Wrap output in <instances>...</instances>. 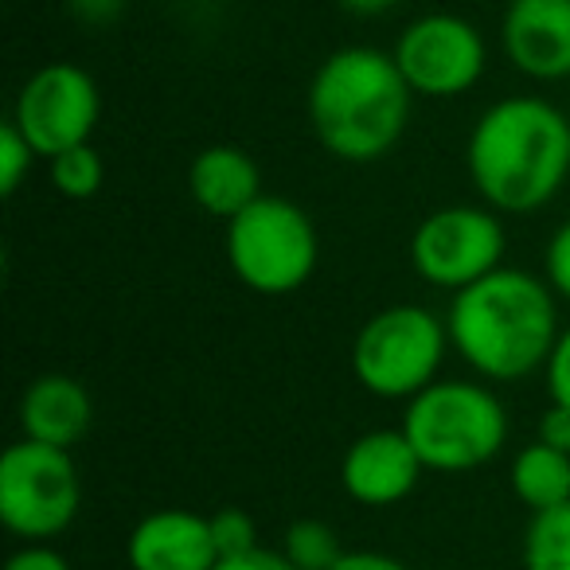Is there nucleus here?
I'll use <instances>...</instances> for the list:
<instances>
[{"label":"nucleus","mask_w":570,"mask_h":570,"mask_svg":"<svg viewBox=\"0 0 570 570\" xmlns=\"http://www.w3.org/2000/svg\"><path fill=\"white\" fill-rule=\"evenodd\" d=\"M523 570H570V504L547 508L528 520Z\"/></svg>","instance_id":"f3484780"},{"label":"nucleus","mask_w":570,"mask_h":570,"mask_svg":"<svg viewBox=\"0 0 570 570\" xmlns=\"http://www.w3.org/2000/svg\"><path fill=\"white\" fill-rule=\"evenodd\" d=\"M535 442L551 445L559 453H570V406L551 403L543 414H539V438Z\"/></svg>","instance_id":"a878e982"},{"label":"nucleus","mask_w":570,"mask_h":570,"mask_svg":"<svg viewBox=\"0 0 570 570\" xmlns=\"http://www.w3.org/2000/svg\"><path fill=\"white\" fill-rule=\"evenodd\" d=\"M17 422L20 438H28V442L71 450L95 426V399H90V391L75 375H36L24 387V395H20Z\"/></svg>","instance_id":"4468645a"},{"label":"nucleus","mask_w":570,"mask_h":570,"mask_svg":"<svg viewBox=\"0 0 570 570\" xmlns=\"http://www.w3.org/2000/svg\"><path fill=\"white\" fill-rule=\"evenodd\" d=\"M414 95L395 56L372 43L328 51L305 90V114L317 145L344 165L383 160L411 126Z\"/></svg>","instance_id":"7ed1b4c3"},{"label":"nucleus","mask_w":570,"mask_h":570,"mask_svg":"<svg viewBox=\"0 0 570 570\" xmlns=\"http://www.w3.org/2000/svg\"><path fill=\"white\" fill-rule=\"evenodd\" d=\"M543 277L562 305H570V219L551 230L543 246Z\"/></svg>","instance_id":"4be33fe9"},{"label":"nucleus","mask_w":570,"mask_h":570,"mask_svg":"<svg viewBox=\"0 0 570 570\" xmlns=\"http://www.w3.org/2000/svg\"><path fill=\"white\" fill-rule=\"evenodd\" d=\"M445 328H450V348L476 380L520 383L543 372L559 341V297L543 274L500 266L453 294Z\"/></svg>","instance_id":"f03ea898"},{"label":"nucleus","mask_w":570,"mask_h":570,"mask_svg":"<svg viewBox=\"0 0 570 570\" xmlns=\"http://www.w3.org/2000/svg\"><path fill=\"white\" fill-rule=\"evenodd\" d=\"M129 0H67V12L79 20L82 28L98 32V28H114L126 17Z\"/></svg>","instance_id":"b1692460"},{"label":"nucleus","mask_w":570,"mask_h":570,"mask_svg":"<svg viewBox=\"0 0 570 570\" xmlns=\"http://www.w3.org/2000/svg\"><path fill=\"white\" fill-rule=\"evenodd\" d=\"M48 180L63 199H95L106 184L102 153L95 145H75L48 160Z\"/></svg>","instance_id":"6ab92c4d"},{"label":"nucleus","mask_w":570,"mask_h":570,"mask_svg":"<svg viewBox=\"0 0 570 570\" xmlns=\"http://www.w3.org/2000/svg\"><path fill=\"white\" fill-rule=\"evenodd\" d=\"M570 114L539 95L497 98L465 137V173L497 215H535L570 176Z\"/></svg>","instance_id":"f257e3e1"},{"label":"nucleus","mask_w":570,"mask_h":570,"mask_svg":"<svg viewBox=\"0 0 570 570\" xmlns=\"http://www.w3.org/2000/svg\"><path fill=\"white\" fill-rule=\"evenodd\" d=\"M4 570H71V562H67V554L56 551L51 543H28L9 554Z\"/></svg>","instance_id":"393cba45"},{"label":"nucleus","mask_w":570,"mask_h":570,"mask_svg":"<svg viewBox=\"0 0 570 570\" xmlns=\"http://www.w3.org/2000/svg\"><path fill=\"white\" fill-rule=\"evenodd\" d=\"M508 484H512L515 500H520L531 515L547 512V508L570 504V453H559L543 442L523 445L512 458Z\"/></svg>","instance_id":"dca6fc26"},{"label":"nucleus","mask_w":570,"mask_h":570,"mask_svg":"<svg viewBox=\"0 0 570 570\" xmlns=\"http://www.w3.org/2000/svg\"><path fill=\"white\" fill-rule=\"evenodd\" d=\"M422 473L426 465L403 430H367L344 450L341 461L344 492L364 508H391L406 500L419 489Z\"/></svg>","instance_id":"f8f14e48"},{"label":"nucleus","mask_w":570,"mask_h":570,"mask_svg":"<svg viewBox=\"0 0 570 570\" xmlns=\"http://www.w3.org/2000/svg\"><path fill=\"white\" fill-rule=\"evenodd\" d=\"M344 12H352V17H387V12H395L403 0H336Z\"/></svg>","instance_id":"c85d7f7f"},{"label":"nucleus","mask_w":570,"mask_h":570,"mask_svg":"<svg viewBox=\"0 0 570 570\" xmlns=\"http://www.w3.org/2000/svg\"><path fill=\"white\" fill-rule=\"evenodd\" d=\"M508 230L504 215H497L484 204H450L430 212L414 227L406 258L411 269L442 294H461L492 269L504 266Z\"/></svg>","instance_id":"6e6552de"},{"label":"nucleus","mask_w":570,"mask_h":570,"mask_svg":"<svg viewBox=\"0 0 570 570\" xmlns=\"http://www.w3.org/2000/svg\"><path fill=\"white\" fill-rule=\"evenodd\" d=\"M82 481L71 450L43 442H12L0 453V523L24 543H51L75 523Z\"/></svg>","instance_id":"0eeeda50"},{"label":"nucleus","mask_w":570,"mask_h":570,"mask_svg":"<svg viewBox=\"0 0 570 570\" xmlns=\"http://www.w3.org/2000/svg\"><path fill=\"white\" fill-rule=\"evenodd\" d=\"M212 535L219 547V559H235V554L254 551L258 543V523L250 520V512L243 508H219L212 512Z\"/></svg>","instance_id":"412c9836"},{"label":"nucleus","mask_w":570,"mask_h":570,"mask_svg":"<svg viewBox=\"0 0 570 570\" xmlns=\"http://www.w3.org/2000/svg\"><path fill=\"white\" fill-rule=\"evenodd\" d=\"M450 328L426 305H383L352 336V375L375 399L411 403L414 395L442 380Z\"/></svg>","instance_id":"39448f33"},{"label":"nucleus","mask_w":570,"mask_h":570,"mask_svg":"<svg viewBox=\"0 0 570 570\" xmlns=\"http://www.w3.org/2000/svg\"><path fill=\"white\" fill-rule=\"evenodd\" d=\"M129 570H215L219 547L212 535V515L188 508H160L134 523L126 539Z\"/></svg>","instance_id":"ddd939ff"},{"label":"nucleus","mask_w":570,"mask_h":570,"mask_svg":"<svg viewBox=\"0 0 570 570\" xmlns=\"http://www.w3.org/2000/svg\"><path fill=\"white\" fill-rule=\"evenodd\" d=\"M543 387H547V399H551V403L570 406V325H562L559 341H554L551 356H547Z\"/></svg>","instance_id":"5701e85b"},{"label":"nucleus","mask_w":570,"mask_h":570,"mask_svg":"<svg viewBox=\"0 0 570 570\" xmlns=\"http://www.w3.org/2000/svg\"><path fill=\"white\" fill-rule=\"evenodd\" d=\"M321 235L313 215L285 196H258L227 223V266L258 297H289L313 282Z\"/></svg>","instance_id":"423d86ee"},{"label":"nucleus","mask_w":570,"mask_h":570,"mask_svg":"<svg viewBox=\"0 0 570 570\" xmlns=\"http://www.w3.org/2000/svg\"><path fill=\"white\" fill-rule=\"evenodd\" d=\"M215 570H297L294 562L285 559L282 551H269V547H254L246 554H235V559H219Z\"/></svg>","instance_id":"bb28decb"},{"label":"nucleus","mask_w":570,"mask_h":570,"mask_svg":"<svg viewBox=\"0 0 570 570\" xmlns=\"http://www.w3.org/2000/svg\"><path fill=\"white\" fill-rule=\"evenodd\" d=\"M497 4H504V9H508V4H515V0H497Z\"/></svg>","instance_id":"c756f323"},{"label":"nucleus","mask_w":570,"mask_h":570,"mask_svg":"<svg viewBox=\"0 0 570 570\" xmlns=\"http://www.w3.org/2000/svg\"><path fill=\"white\" fill-rule=\"evenodd\" d=\"M403 430L430 473H473L508 442V411L492 383L438 380L403 406Z\"/></svg>","instance_id":"20e7f679"},{"label":"nucleus","mask_w":570,"mask_h":570,"mask_svg":"<svg viewBox=\"0 0 570 570\" xmlns=\"http://www.w3.org/2000/svg\"><path fill=\"white\" fill-rule=\"evenodd\" d=\"M508 67L531 82L570 79V0H515L500 20Z\"/></svg>","instance_id":"9b49d317"},{"label":"nucleus","mask_w":570,"mask_h":570,"mask_svg":"<svg viewBox=\"0 0 570 570\" xmlns=\"http://www.w3.org/2000/svg\"><path fill=\"white\" fill-rule=\"evenodd\" d=\"M282 554L294 562L297 570H333L344 559V543L325 520H294L285 528L282 539Z\"/></svg>","instance_id":"a211bd4d"},{"label":"nucleus","mask_w":570,"mask_h":570,"mask_svg":"<svg viewBox=\"0 0 570 570\" xmlns=\"http://www.w3.org/2000/svg\"><path fill=\"white\" fill-rule=\"evenodd\" d=\"M333 570H411V567L383 551H344V559Z\"/></svg>","instance_id":"cd10ccee"},{"label":"nucleus","mask_w":570,"mask_h":570,"mask_svg":"<svg viewBox=\"0 0 570 570\" xmlns=\"http://www.w3.org/2000/svg\"><path fill=\"white\" fill-rule=\"evenodd\" d=\"M567 137H570V121H567Z\"/></svg>","instance_id":"7c9ffc66"},{"label":"nucleus","mask_w":570,"mask_h":570,"mask_svg":"<svg viewBox=\"0 0 570 570\" xmlns=\"http://www.w3.org/2000/svg\"><path fill=\"white\" fill-rule=\"evenodd\" d=\"M98 118H102V90L95 75L79 63H48L32 71L17 90L9 114V121L24 134L43 165L75 145H90Z\"/></svg>","instance_id":"9d476101"},{"label":"nucleus","mask_w":570,"mask_h":570,"mask_svg":"<svg viewBox=\"0 0 570 570\" xmlns=\"http://www.w3.org/2000/svg\"><path fill=\"white\" fill-rule=\"evenodd\" d=\"M36 149L24 141V134H20L12 121H4L0 126V191L4 196H17L20 188H24V180H28V173L36 168Z\"/></svg>","instance_id":"aec40b11"},{"label":"nucleus","mask_w":570,"mask_h":570,"mask_svg":"<svg viewBox=\"0 0 570 570\" xmlns=\"http://www.w3.org/2000/svg\"><path fill=\"white\" fill-rule=\"evenodd\" d=\"M395 67L403 71L414 98L450 102L461 98L489 71V40L461 12H422L399 32Z\"/></svg>","instance_id":"1a4fd4ad"},{"label":"nucleus","mask_w":570,"mask_h":570,"mask_svg":"<svg viewBox=\"0 0 570 570\" xmlns=\"http://www.w3.org/2000/svg\"><path fill=\"white\" fill-rule=\"evenodd\" d=\"M188 196L199 212L230 223L266 191L250 153L238 145H207L188 165Z\"/></svg>","instance_id":"2eb2a0df"}]
</instances>
